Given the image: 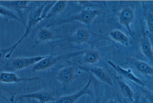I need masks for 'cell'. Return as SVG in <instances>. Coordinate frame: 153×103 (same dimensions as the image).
<instances>
[{
  "label": "cell",
  "mask_w": 153,
  "mask_h": 103,
  "mask_svg": "<svg viewBox=\"0 0 153 103\" xmlns=\"http://www.w3.org/2000/svg\"><path fill=\"white\" fill-rule=\"evenodd\" d=\"M102 40L110 41L116 45L114 41L110 37L109 34H96L89 29L81 26L76 28L73 33L64 35L61 39L49 42L48 43L53 51L54 48L56 46L62 47L70 43L79 45L87 43L90 44L91 47H94L96 42Z\"/></svg>",
  "instance_id": "cell-1"
},
{
  "label": "cell",
  "mask_w": 153,
  "mask_h": 103,
  "mask_svg": "<svg viewBox=\"0 0 153 103\" xmlns=\"http://www.w3.org/2000/svg\"><path fill=\"white\" fill-rule=\"evenodd\" d=\"M47 56L10 57L0 62L1 72H14L34 65Z\"/></svg>",
  "instance_id": "cell-2"
},
{
  "label": "cell",
  "mask_w": 153,
  "mask_h": 103,
  "mask_svg": "<svg viewBox=\"0 0 153 103\" xmlns=\"http://www.w3.org/2000/svg\"><path fill=\"white\" fill-rule=\"evenodd\" d=\"M105 12L102 10L92 9L89 8H84L80 10L77 13L71 14L66 17H61L56 22L49 24V26H54L62 23L79 22L85 24H91L97 16L104 14Z\"/></svg>",
  "instance_id": "cell-3"
},
{
  "label": "cell",
  "mask_w": 153,
  "mask_h": 103,
  "mask_svg": "<svg viewBox=\"0 0 153 103\" xmlns=\"http://www.w3.org/2000/svg\"><path fill=\"white\" fill-rule=\"evenodd\" d=\"M112 17L108 19L106 22L112 27L117 22L125 26L130 33L132 31L130 25L134 20V13L131 8L126 5H124L118 10L114 7L113 10Z\"/></svg>",
  "instance_id": "cell-4"
},
{
  "label": "cell",
  "mask_w": 153,
  "mask_h": 103,
  "mask_svg": "<svg viewBox=\"0 0 153 103\" xmlns=\"http://www.w3.org/2000/svg\"><path fill=\"white\" fill-rule=\"evenodd\" d=\"M60 51L47 55L33 65L32 68L33 72L44 70L52 67L58 63L66 61L69 59L77 56L78 52L70 53L66 54H59Z\"/></svg>",
  "instance_id": "cell-5"
},
{
  "label": "cell",
  "mask_w": 153,
  "mask_h": 103,
  "mask_svg": "<svg viewBox=\"0 0 153 103\" xmlns=\"http://www.w3.org/2000/svg\"><path fill=\"white\" fill-rule=\"evenodd\" d=\"M60 29H55L53 27H41L37 29L32 34L31 37L34 40L35 44L32 48H33L38 44L41 43H47L53 41L57 38L60 39L64 36L60 33Z\"/></svg>",
  "instance_id": "cell-6"
},
{
  "label": "cell",
  "mask_w": 153,
  "mask_h": 103,
  "mask_svg": "<svg viewBox=\"0 0 153 103\" xmlns=\"http://www.w3.org/2000/svg\"><path fill=\"white\" fill-rule=\"evenodd\" d=\"M49 1H47L42 4H39L30 12L27 22L26 23L25 33L20 39L13 45L14 49L24 38L25 39V41H26L28 35L34 27L39 22L42 20L41 19V16L43 11L45 7Z\"/></svg>",
  "instance_id": "cell-7"
},
{
  "label": "cell",
  "mask_w": 153,
  "mask_h": 103,
  "mask_svg": "<svg viewBox=\"0 0 153 103\" xmlns=\"http://www.w3.org/2000/svg\"><path fill=\"white\" fill-rule=\"evenodd\" d=\"M77 66L71 63L65 66L58 72L57 78L64 88H65L78 75Z\"/></svg>",
  "instance_id": "cell-8"
},
{
  "label": "cell",
  "mask_w": 153,
  "mask_h": 103,
  "mask_svg": "<svg viewBox=\"0 0 153 103\" xmlns=\"http://www.w3.org/2000/svg\"><path fill=\"white\" fill-rule=\"evenodd\" d=\"M91 82L90 77L88 83L80 90L73 94L61 97L53 103H75L80 98L86 95L90 96L93 100V92L90 88Z\"/></svg>",
  "instance_id": "cell-9"
},
{
  "label": "cell",
  "mask_w": 153,
  "mask_h": 103,
  "mask_svg": "<svg viewBox=\"0 0 153 103\" xmlns=\"http://www.w3.org/2000/svg\"><path fill=\"white\" fill-rule=\"evenodd\" d=\"M101 57L100 54L96 48L91 47L83 50L80 57L76 60V62L72 63L74 64L83 66L94 64L98 61Z\"/></svg>",
  "instance_id": "cell-10"
},
{
  "label": "cell",
  "mask_w": 153,
  "mask_h": 103,
  "mask_svg": "<svg viewBox=\"0 0 153 103\" xmlns=\"http://www.w3.org/2000/svg\"><path fill=\"white\" fill-rule=\"evenodd\" d=\"M31 1H0V5L4 6L16 12L18 16L23 22L26 28V23L23 11L29 8L28 4Z\"/></svg>",
  "instance_id": "cell-11"
},
{
  "label": "cell",
  "mask_w": 153,
  "mask_h": 103,
  "mask_svg": "<svg viewBox=\"0 0 153 103\" xmlns=\"http://www.w3.org/2000/svg\"><path fill=\"white\" fill-rule=\"evenodd\" d=\"M77 65L79 70L91 73L101 82L110 86H112L113 84L111 78L105 69L97 66Z\"/></svg>",
  "instance_id": "cell-12"
},
{
  "label": "cell",
  "mask_w": 153,
  "mask_h": 103,
  "mask_svg": "<svg viewBox=\"0 0 153 103\" xmlns=\"http://www.w3.org/2000/svg\"><path fill=\"white\" fill-rule=\"evenodd\" d=\"M107 62L120 76L131 81L141 86H144V82L136 77L130 69H123L120 65L115 64L110 60H107Z\"/></svg>",
  "instance_id": "cell-13"
},
{
  "label": "cell",
  "mask_w": 153,
  "mask_h": 103,
  "mask_svg": "<svg viewBox=\"0 0 153 103\" xmlns=\"http://www.w3.org/2000/svg\"><path fill=\"white\" fill-rule=\"evenodd\" d=\"M39 77L22 78L19 77L14 72H1L0 75L1 82L5 83H18L27 82L39 78Z\"/></svg>",
  "instance_id": "cell-14"
},
{
  "label": "cell",
  "mask_w": 153,
  "mask_h": 103,
  "mask_svg": "<svg viewBox=\"0 0 153 103\" xmlns=\"http://www.w3.org/2000/svg\"><path fill=\"white\" fill-rule=\"evenodd\" d=\"M124 64L133 66L138 71L143 74L153 75V67L144 61L128 57L122 65Z\"/></svg>",
  "instance_id": "cell-15"
},
{
  "label": "cell",
  "mask_w": 153,
  "mask_h": 103,
  "mask_svg": "<svg viewBox=\"0 0 153 103\" xmlns=\"http://www.w3.org/2000/svg\"><path fill=\"white\" fill-rule=\"evenodd\" d=\"M18 98L34 99L42 102L53 101L55 100V98L50 93L44 91L21 95L18 96Z\"/></svg>",
  "instance_id": "cell-16"
},
{
  "label": "cell",
  "mask_w": 153,
  "mask_h": 103,
  "mask_svg": "<svg viewBox=\"0 0 153 103\" xmlns=\"http://www.w3.org/2000/svg\"><path fill=\"white\" fill-rule=\"evenodd\" d=\"M69 1H56L48 11L44 19L52 17L62 12L66 9Z\"/></svg>",
  "instance_id": "cell-17"
},
{
  "label": "cell",
  "mask_w": 153,
  "mask_h": 103,
  "mask_svg": "<svg viewBox=\"0 0 153 103\" xmlns=\"http://www.w3.org/2000/svg\"><path fill=\"white\" fill-rule=\"evenodd\" d=\"M139 42L141 49L143 54L147 58L153 61V51L151 43L146 33H144L140 38Z\"/></svg>",
  "instance_id": "cell-18"
},
{
  "label": "cell",
  "mask_w": 153,
  "mask_h": 103,
  "mask_svg": "<svg viewBox=\"0 0 153 103\" xmlns=\"http://www.w3.org/2000/svg\"><path fill=\"white\" fill-rule=\"evenodd\" d=\"M0 13L5 21L11 19H14L18 21L23 25V22L18 16L10 9L3 6L0 5Z\"/></svg>",
  "instance_id": "cell-19"
},
{
  "label": "cell",
  "mask_w": 153,
  "mask_h": 103,
  "mask_svg": "<svg viewBox=\"0 0 153 103\" xmlns=\"http://www.w3.org/2000/svg\"><path fill=\"white\" fill-rule=\"evenodd\" d=\"M111 38L122 44L127 43L129 40L128 37L121 31L116 29L111 30L109 33Z\"/></svg>",
  "instance_id": "cell-20"
},
{
  "label": "cell",
  "mask_w": 153,
  "mask_h": 103,
  "mask_svg": "<svg viewBox=\"0 0 153 103\" xmlns=\"http://www.w3.org/2000/svg\"><path fill=\"white\" fill-rule=\"evenodd\" d=\"M119 83L122 92L133 102L134 101L133 98V95L130 88L123 81H119Z\"/></svg>",
  "instance_id": "cell-21"
},
{
  "label": "cell",
  "mask_w": 153,
  "mask_h": 103,
  "mask_svg": "<svg viewBox=\"0 0 153 103\" xmlns=\"http://www.w3.org/2000/svg\"><path fill=\"white\" fill-rule=\"evenodd\" d=\"M147 25L149 30L153 32V13L149 12L147 16Z\"/></svg>",
  "instance_id": "cell-22"
},
{
  "label": "cell",
  "mask_w": 153,
  "mask_h": 103,
  "mask_svg": "<svg viewBox=\"0 0 153 103\" xmlns=\"http://www.w3.org/2000/svg\"><path fill=\"white\" fill-rule=\"evenodd\" d=\"M15 95H13L11 97L10 99V103H14V97Z\"/></svg>",
  "instance_id": "cell-23"
},
{
  "label": "cell",
  "mask_w": 153,
  "mask_h": 103,
  "mask_svg": "<svg viewBox=\"0 0 153 103\" xmlns=\"http://www.w3.org/2000/svg\"><path fill=\"white\" fill-rule=\"evenodd\" d=\"M108 103H117V102L116 100L111 99L108 102Z\"/></svg>",
  "instance_id": "cell-24"
},
{
  "label": "cell",
  "mask_w": 153,
  "mask_h": 103,
  "mask_svg": "<svg viewBox=\"0 0 153 103\" xmlns=\"http://www.w3.org/2000/svg\"><path fill=\"white\" fill-rule=\"evenodd\" d=\"M132 103H139V102L137 99H136L135 100H134Z\"/></svg>",
  "instance_id": "cell-25"
},
{
  "label": "cell",
  "mask_w": 153,
  "mask_h": 103,
  "mask_svg": "<svg viewBox=\"0 0 153 103\" xmlns=\"http://www.w3.org/2000/svg\"><path fill=\"white\" fill-rule=\"evenodd\" d=\"M93 103H100L99 101L98 100H96V101H94V100H92Z\"/></svg>",
  "instance_id": "cell-26"
}]
</instances>
